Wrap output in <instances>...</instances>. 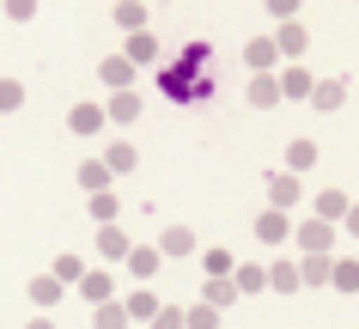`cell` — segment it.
I'll return each mask as SVG.
<instances>
[{
  "mask_svg": "<svg viewBox=\"0 0 359 329\" xmlns=\"http://www.w3.org/2000/svg\"><path fill=\"white\" fill-rule=\"evenodd\" d=\"M158 86H165L170 104H201V98L213 92V49H208V43H189V61L165 67Z\"/></svg>",
  "mask_w": 359,
  "mask_h": 329,
  "instance_id": "6da1fadb",
  "label": "cell"
},
{
  "mask_svg": "<svg viewBox=\"0 0 359 329\" xmlns=\"http://www.w3.org/2000/svg\"><path fill=\"white\" fill-rule=\"evenodd\" d=\"M292 238H299L304 256H329V250H335V226H329V220H317V213H311L304 226H292Z\"/></svg>",
  "mask_w": 359,
  "mask_h": 329,
  "instance_id": "7a4b0ae2",
  "label": "cell"
},
{
  "mask_svg": "<svg viewBox=\"0 0 359 329\" xmlns=\"http://www.w3.org/2000/svg\"><path fill=\"white\" fill-rule=\"evenodd\" d=\"M262 183H268V208H299V201H304V183H299V177H292V171H268L262 177Z\"/></svg>",
  "mask_w": 359,
  "mask_h": 329,
  "instance_id": "3957f363",
  "label": "cell"
},
{
  "mask_svg": "<svg viewBox=\"0 0 359 329\" xmlns=\"http://www.w3.org/2000/svg\"><path fill=\"white\" fill-rule=\"evenodd\" d=\"M286 238H292V220H286L280 208H262V213H256V244H268V250H280Z\"/></svg>",
  "mask_w": 359,
  "mask_h": 329,
  "instance_id": "277c9868",
  "label": "cell"
},
{
  "mask_svg": "<svg viewBox=\"0 0 359 329\" xmlns=\"http://www.w3.org/2000/svg\"><path fill=\"white\" fill-rule=\"evenodd\" d=\"M122 262H128V274H134V287H147L152 274L165 269V256H158V244H134V250L122 256Z\"/></svg>",
  "mask_w": 359,
  "mask_h": 329,
  "instance_id": "5b68a950",
  "label": "cell"
},
{
  "mask_svg": "<svg viewBox=\"0 0 359 329\" xmlns=\"http://www.w3.org/2000/svg\"><path fill=\"white\" fill-rule=\"evenodd\" d=\"M122 305H128V323H152L165 299H158L152 287H128V293H122Z\"/></svg>",
  "mask_w": 359,
  "mask_h": 329,
  "instance_id": "8992f818",
  "label": "cell"
},
{
  "mask_svg": "<svg viewBox=\"0 0 359 329\" xmlns=\"http://www.w3.org/2000/svg\"><path fill=\"white\" fill-rule=\"evenodd\" d=\"M97 79H104L110 92H134V61L128 55H104L97 61Z\"/></svg>",
  "mask_w": 359,
  "mask_h": 329,
  "instance_id": "52a82bcc",
  "label": "cell"
},
{
  "mask_svg": "<svg viewBox=\"0 0 359 329\" xmlns=\"http://www.w3.org/2000/svg\"><path fill=\"white\" fill-rule=\"evenodd\" d=\"M67 128H74V135H104L110 116H104V104H74V110H67Z\"/></svg>",
  "mask_w": 359,
  "mask_h": 329,
  "instance_id": "ba28073f",
  "label": "cell"
},
{
  "mask_svg": "<svg viewBox=\"0 0 359 329\" xmlns=\"http://www.w3.org/2000/svg\"><path fill=\"white\" fill-rule=\"evenodd\" d=\"M250 110H274L280 104V74H250Z\"/></svg>",
  "mask_w": 359,
  "mask_h": 329,
  "instance_id": "9c48e42d",
  "label": "cell"
},
{
  "mask_svg": "<svg viewBox=\"0 0 359 329\" xmlns=\"http://www.w3.org/2000/svg\"><path fill=\"white\" fill-rule=\"evenodd\" d=\"M274 49H280V55H286V61H299V55H304V49H311V31H304V25H299V19H286V25H280V31H274Z\"/></svg>",
  "mask_w": 359,
  "mask_h": 329,
  "instance_id": "30bf717a",
  "label": "cell"
},
{
  "mask_svg": "<svg viewBox=\"0 0 359 329\" xmlns=\"http://www.w3.org/2000/svg\"><path fill=\"white\" fill-rule=\"evenodd\" d=\"M347 208H353V201H347L341 189H317V195H311V213H317V220H329V226H341V220H347Z\"/></svg>",
  "mask_w": 359,
  "mask_h": 329,
  "instance_id": "8fae6325",
  "label": "cell"
},
{
  "mask_svg": "<svg viewBox=\"0 0 359 329\" xmlns=\"http://www.w3.org/2000/svg\"><path fill=\"white\" fill-rule=\"evenodd\" d=\"M244 61H250V74H274V61H280L274 37H250L244 43Z\"/></svg>",
  "mask_w": 359,
  "mask_h": 329,
  "instance_id": "7c38bea8",
  "label": "cell"
},
{
  "mask_svg": "<svg viewBox=\"0 0 359 329\" xmlns=\"http://www.w3.org/2000/svg\"><path fill=\"white\" fill-rule=\"evenodd\" d=\"M79 293H86V305H110V299H116V274L110 269H92L86 281H79Z\"/></svg>",
  "mask_w": 359,
  "mask_h": 329,
  "instance_id": "4fadbf2b",
  "label": "cell"
},
{
  "mask_svg": "<svg viewBox=\"0 0 359 329\" xmlns=\"http://www.w3.org/2000/svg\"><path fill=\"white\" fill-rule=\"evenodd\" d=\"M341 104H347V86H341V79H317V86H311V110L329 116V110H341Z\"/></svg>",
  "mask_w": 359,
  "mask_h": 329,
  "instance_id": "5bb4252c",
  "label": "cell"
},
{
  "mask_svg": "<svg viewBox=\"0 0 359 329\" xmlns=\"http://www.w3.org/2000/svg\"><path fill=\"white\" fill-rule=\"evenodd\" d=\"M128 250H134V244H128L122 226H97V256H104V262H122Z\"/></svg>",
  "mask_w": 359,
  "mask_h": 329,
  "instance_id": "9a60e30c",
  "label": "cell"
},
{
  "mask_svg": "<svg viewBox=\"0 0 359 329\" xmlns=\"http://www.w3.org/2000/svg\"><path fill=\"white\" fill-rule=\"evenodd\" d=\"M304 281H299V262H286V256H274L268 262V293H299Z\"/></svg>",
  "mask_w": 359,
  "mask_h": 329,
  "instance_id": "2e32d148",
  "label": "cell"
},
{
  "mask_svg": "<svg viewBox=\"0 0 359 329\" xmlns=\"http://www.w3.org/2000/svg\"><path fill=\"white\" fill-rule=\"evenodd\" d=\"M329 274H335V256H299V281L304 287H329Z\"/></svg>",
  "mask_w": 359,
  "mask_h": 329,
  "instance_id": "e0dca14e",
  "label": "cell"
},
{
  "mask_svg": "<svg viewBox=\"0 0 359 329\" xmlns=\"http://www.w3.org/2000/svg\"><path fill=\"white\" fill-rule=\"evenodd\" d=\"M104 116H110L116 128H128V122L140 116V98H134V92H110V104H104Z\"/></svg>",
  "mask_w": 359,
  "mask_h": 329,
  "instance_id": "ac0fdd59",
  "label": "cell"
},
{
  "mask_svg": "<svg viewBox=\"0 0 359 329\" xmlns=\"http://www.w3.org/2000/svg\"><path fill=\"white\" fill-rule=\"evenodd\" d=\"M158 256H195V232H189V226H165Z\"/></svg>",
  "mask_w": 359,
  "mask_h": 329,
  "instance_id": "d6986e66",
  "label": "cell"
},
{
  "mask_svg": "<svg viewBox=\"0 0 359 329\" xmlns=\"http://www.w3.org/2000/svg\"><path fill=\"white\" fill-rule=\"evenodd\" d=\"M231 281H238V299L268 293V269H256V262H238V269H231Z\"/></svg>",
  "mask_w": 359,
  "mask_h": 329,
  "instance_id": "ffe728a7",
  "label": "cell"
},
{
  "mask_svg": "<svg viewBox=\"0 0 359 329\" xmlns=\"http://www.w3.org/2000/svg\"><path fill=\"white\" fill-rule=\"evenodd\" d=\"M110 19L134 37V31H147V6H140V0H116V6H110Z\"/></svg>",
  "mask_w": 359,
  "mask_h": 329,
  "instance_id": "44dd1931",
  "label": "cell"
},
{
  "mask_svg": "<svg viewBox=\"0 0 359 329\" xmlns=\"http://www.w3.org/2000/svg\"><path fill=\"white\" fill-rule=\"evenodd\" d=\"M104 165H110V177H128L134 165H140V153H134V140H116L110 153H104Z\"/></svg>",
  "mask_w": 359,
  "mask_h": 329,
  "instance_id": "7402d4cb",
  "label": "cell"
},
{
  "mask_svg": "<svg viewBox=\"0 0 359 329\" xmlns=\"http://www.w3.org/2000/svg\"><path fill=\"white\" fill-rule=\"evenodd\" d=\"M335 293H359V256H335V274H329Z\"/></svg>",
  "mask_w": 359,
  "mask_h": 329,
  "instance_id": "603a6c76",
  "label": "cell"
},
{
  "mask_svg": "<svg viewBox=\"0 0 359 329\" xmlns=\"http://www.w3.org/2000/svg\"><path fill=\"white\" fill-rule=\"evenodd\" d=\"M61 293H67V287H61L55 274H37V281H31V305H37V311H49V305L61 299Z\"/></svg>",
  "mask_w": 359,
  "mask_h": 329,
  "instance_id": "cb8c5ba5",
  "label": "cell"
},
{
  "mask_svg": "<svg viewBox=\"0 0 359 329\" xmlns=\"http://www.w3.org/2000/svg\"><path fill=\"white\" fill-rule=\"evenodd\" d=\"M122 55H128L134 67H152V61H158V43H152L147 31H134V37H128V49H122Z\"/></svg>",
  "mask_w": 359,
  "mask_h": 329,
  "instance_id": "d4e9b609",
  "label": "cell"
},
{
  "mask_svg": "<svg viewBox=\"0 0 359 329\" xmlns=\"http://www.w3.org/2000/svg\"><path fill=\"white\" fill-rule=\"evenodd\" d=\"M311 86H317V79L304 74V67H286L280 74V98H304V104H311Z\"/></svg>",
  "mask_w": 359,
  "mask_h": 329,
  "instance_id": "484cf974",
  "label": "cell"
},
{
  "mask_svg": "<svg viewBox=\"0 0 359 329\" xmlns=\"http://www.w3.org/2000/svg\"><path fill=\"white\" fill-rule=\"evenodd\" d=\"M311 165H317V140H292V147H286V171L299 177V171H311Z\"/></svg>",
  "mask_w": 359,
  "mask_h": 329,
  "instance_id": "4316f807",
  "label": "cell"
},
{
  "mask_svg": "<svg viewBox=\"0 0 359 329\" xmlns=\"http://www.w3.org/2000/svg\"><path fill=\"white\" fill-rule=\"evenodd\" d=\"M79 183H86V195L110 189V165H104V159H86V165H79Z\"/></svg>",
  "mask_w": 359,
  "mask_h": 329,
  "instance_id": "83f0119b",
  "label": "cell"
},
{
  "mask_svg": "<svg viewBox=\"0 0 359 329\" xmlns=\"http://www.w3.org/2000/svg\"><path fill=\"white\" fill-rule=\"evenodd\" d=\"M201 305H213V311L238 305V281H208V293H201Z\"/></svg>",
  "mask_w": 359,
  "mask_h": 329,
  "instance_id": "f1b7e54d",
  "label": "cell"
},
{
  "mask_svg": "<svg viewBox=\"0 0 359 329\" xmlns=\"http://www.w3.org/2000/svg\"><path fill=\"white\" fill-rule=\"evenodd\" d=\"M92 323H97V329H128V305H122V299H110V305H97Z\"/></svg>",
  "mask_w": 359,
  "mask_h": 329,
  "instance_id": "f546056e",
  "label": "cell"
},
{
  "mask_svg": "<svg viewBox=\"0 0 359 329\" xmlns=\"http://www.w3.org/2000/svg\"><path fill=\"white\" fill-rule=\"evenodd\" d=\"M116 208H122L116 189H97V195H92V220H97V226H116Z\"/></svg>",
  "mask_w": 359,
  "mask_h": 329,
  "instance_id": "4dcf8cb0",
  "label": "cell"
},
{
  "mask_svg": "<svg viewBox=\"0 0 359 329\" xmlns=\"http://www.w3.org/2000/svg\"><path fill=\"white\" fill-rule=\"evenodd\" d=\"M55 281L61 287H79V281H86V262H79V256H55Z\"/></svg>",
  "mask_w": 359,
  "mask_h": 329,
  "instance_id": "1f68e13d",
  "label": "cell"
},
{
  "mask_svg": "<svg viewBox=\"0 0 359 329\" xmlns=\"http://www.w3.org/2000/svg\"><path fill=\"white\" fill-rule=\"evenodd\" d=\"M183 329H219V311L213 305H189L183 311Z\"/></svg>",
  "mask_w": 359,
  "mask_h": 329,
  "instance_id": "d6a6232c",
  "label": "cell"
},
{
  "mask_svg": "<svg viewBox=\"0 0 359 329\" xmlns=\"http://www.w3.org/2000/svg\"><path fill=\"white\" fill-rule=\"evenodd\" d=\"M201 269H208L213 281H226V274L238 269V262H231V250H208V256H201Z\"/></svg>",
  "mask_w": 359,
  "mask_h": 329,
  "instance_id": "836d02e7",
  "label": "cell"
},
{
  "mask_svg": "<svg viewBox=\"0 0 359 329\" xmlns=\"http://www.w3.org/2000/svg\"><path fill=\"white\" fill-rule=\"evenodd\" d=\"M19 104H25V86L19 79H0V116H13Z\"/></svg>",
  "mask_w": 359,
  "mask_h": 329,
  "instance_id": "e575fe53",
  "label": "cell"
},
{
  "mask_svg": "<svg viewBox=\"0 0 359 329\" xmlns=\"http://www.w3.org/2000/svg\"><path fill=\"white\" fill-rule=\"evenodd\" d=\"M147 329H183V305H158V317Z\"/></svg>",
  "mask_w": 359,
  "mask_h": 329,
  "instance_id": "d590c367",
  "label": "cell"
},
{
  "mask_svg": "<svg viewBox=\"0 0 359 329\" xmlns=\"http://www.w3.org/2000/svg\"><path fill=\"white\" fill-rule=\"evenodd\" d=\"M6 19L25 25V19H37V0H6Z\"/></svg>",
  "mask_w": 359,
  "mask_h": 329,
  "instance_id": "8d00e7d4",
  "label": "cell"
},
{
  "mask_svg": "<svg viewBox=\"0 0 359 329\" xmlns=\"http://www.w3.org/2000/svg\"><path fill=\"white\" fill-rule=\"evenodd\" d=\"M268 13L286 25V19H299V0H268Z\"/></svg>",
  "mask_w": 359,
  "mask_h": 329,
  "instance_id": "74e56055",
  "label": "cell"
},
{
  "mask_svg": "<svg viewBox=\"0 0 359 329\" xmlns=\"http://www.w3.org/2000/svg\"><path fill=\"white\" fill-rule=\"evenodd\" d=\"M25 329H55V317H49V311H37V317H31Z\"/></svg>",
  "mask_w": 359,
  "mask_h": 329,
  "instance_id": "f35d334b",
  "label": "cell"
},
{
  "mask_svg": "<svg viewBox=\"0 0 359 329\" xmlns=\"http://www.w3.org/2000/svg\"><path fill=\"white\" fill-rule=\"evenodd\" d=\"M341 226H347V232L359 238V201H353V208H347V220H341Z\"/></svg>",
  "mask_w": 359,
  "mask_h": 329,
  "instance_id": "ab89813d",
  "label": "cell"
}]
</instances>
